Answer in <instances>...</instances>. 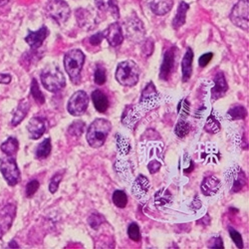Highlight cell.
I'll return each mask as SVG.
<instances>
[{"mask_svg": "<svg viewBox=\"0 0 249 249\" xmlns=\"http://www.w3.org/2000/svg\"><path fill=\"white\" fill-rule=\"evenodd\" d=\"M95 4L100 11L110 13L115 19L120 17L117 0H95Z\"/></svg>", "mask_w": 249, "mask_h": 249, "instance_id": "20", "label": "cell"}, {"mask_svg": "<svg viewBox=\"0 0 249 249\" xmlns=\"http://www.w3.org/2000/svg\"><path fill=\"white\" fill-rule=\"evenodd\" d=\"M160 168H161V163H160V161L156 160L150 161L149 164H148V170H149V172H150L152 175L158 173V172L160 170Z\"/></svg>", "mask_w": 249, "mask_h": 249, "instance_id": "45", "label": "cell"}, {"mask_svg": "<svg viewBox=\"0 0 249 249\" xmlns=\"http://www.w3.org/2000/svg\"><path fill=\"white\" fill-rule=\"evenodd\" d=\"M85 131V123L83 121L73 122L68 129V134L72 137L79 138Z\"/></svg>", "mask_w": 249, "mask_h": 249, "instance_id": "32", "label": "cell"}, {"mask_svg": "<svg viewBox=\"0 0 249 249\" xmlns=\"http://www.w3.org/2000/svg\"><path fill=\"white\" fill-rule=\"evenodd\" d=\"M92 101L95 109L100 113H105L109 108V99L101 90H95L92 93Z\"/></svg>", "mask_w": 249, "mask_h": 249, "instance_id": "23", "label": "cell"}, {"mask_svg": "<svg viewBox=\"0 0 249 249\" xmlns=\"http://www.w3.org/2000/svg\"><path fill=\"white\" fill-rule=\"evenodd\" d=\"M172 201L173 196L168 189L162 188L160 191H158L155 195V203L158 206H163L165 204L171 203Z\"/></svg>", "mask_w": 249, "mask_h": 249, "instance_id": "29", "label": "cell"}, {"mask_svg": "<svg viewBox=\"0 0 249 249\" xmlns=\"http://www.w3.org/2000/svg\"><path fill=\"white\" fill-rule=\"evenodd\" d=\"M11 76L9 74H0V84H9L11 82Z\"/></svg>", "mask_w": 249, "mask_h": 249, "instance_id": "49", "label": "cell"}, {"mask_svg": "<svg viewBox=\"0 0 249 249\" xmlns=\"http://www.w3.org/2000/svg\"><path fill=\"white\" fill-rule=\"evenodd\" d=\"M104 221H105V218L100 213H93L88 218V223L93 230H98Z\"/></svg>", "mask_w": 249, "mask_h": 249, "instance_id": "40", "label": "cell"}, {"mask_svg": "<svg viewBox=\"0 0 249 249\" xmlns=\"http://www.w3.org/2000/svg\"><path fill=\"white\" fill-rule=\"evenodd\" d=\"M51 150H52V144H51V139L50 138H47L45 139L43 142H41L38 147L36 149V152H35V156L37 159L39 160H42V159H45L47 158L50 153H51Z\"/></svg>", "mask_w": 249, "mask_h": 249, "instance_id": "28", "label": "cell"}, {"mask_svg": "<svg viewBox=\"0 0 249 249\" xmlns=\"http://www.w3.org/2000/svg\"><path fill=\"white\" fill-rule=\"evenodd\" d=\"M248 0H240L234 5L230 15L231 22L245 31H248Z\"/></svg>", "mask_w": 249, "mask_h": 249, "instance_id": "8", "label": "cell"}, {"mask_svg": "<svg viewBox=\"0 0 249 249\" xmlns=\"http://www.w3.org/2000/svg\"><path fill=\"white\" fill-rule=\"evenodd\" d=\"M221 188L220 180L215 177H207L201 182L200 190L201 193L206 196H215Z\"/></svg>", "mask_w": 249, "mask_h": 249, "instance_id": "17", "label": "cell"}, {"mask_svg": "<svg viewBox=\"0 0 249 249\" xmlns=\"http://www.w3.org/2000/svg\"><path fill=\"white\" fill-rule=\"evenodd\" d=\"M117 139V148L118 151L122 154V155H127L130 150H131V144L129 142V141L127 140V138L123 137L122 135H117L116 136Z\"/></svg>", "mask_w": 249, "mask_h": 249, "instance_id": "35", "label": "cell"}, {"mask_svg": "<svg viewBox=\"0 0 249 249\" xmlns=\"http://www.w3.org/2000/svg\"><path fill=\"white\" fill-rule=\"evenodd\" d=\"M193 61H194V52L191 48H189L186 50L181 61V72H182L183 82H188L192 77Z\"/></svg>", "mask_w": 249, "mask_h": 249, "instance_id": "21", "label": "cell"}, {"mask_svg": "<svg viewBox=\"0 0 249 249\" xmlns=\"http://www.w3.org/2000/svg\"><path fill=\"white\" fill-rule=\"evenodd\" d=\"M62 178H63V173L61 172H58L57 174H55L53 176V178H51L50 180V183H49V191L51 194H55L59 188V184L62 180Z\"/></svg>", "mask_w": 249, "mask_h": 249, "instance_id": "41", "label": "cell"}, {"mask_svg": "<svg viewBox=\"0 0 249 249\" xmlns=\"http://www.w3.org/2000/svg\"><path fill=\"white\" fill-rule=\"evenodd\" d=\"M1 151L8 157H13L14 155H16V153L18 152V149H19V142L18 141L13 138V137H10L6 140V142H4L2 144H1Z\"/></svg>", "mask_w": 249, "mask_h": 249, "instance_id": "27", "label": "cell"}, {"mask_svg": "<svg viewBox=\"0 0 249 249\" xmlns=\"http://www.w3.org/2000/svg\"><path fill=\"white\" fill-rule=\"evenodd\" d=\"M4 231H5V230H3V227L0 225V239L2 238V236H3V234H4Z\"/></svg>", "mask_w": 249, "mask_h": 249, "instance_id": "51", "label": "cell"}, {"mask_svg": "<svg viewBox=\"0 0 249 249\" xmlns=\"http://www.w3.org/2000/svg\"><path fill=\"white\" fill-rule=\"evenodd\" d=\"M48 34V28L46 26H42L38 31H30L29 34L25 37V41L32 49H38L43 44L44 40L47 38Z\"/></svg>", "mask_w": 249, "mask_h": 249, "instance_id": "14", "label": "cell"}, {"mask_svg": "<svg viewBox=\"0 0 249 249\" xmlns=\"http://www.w3.org/2000/svg\"><path fill=\"white\" fill-rule=\"evenodd\" d=\"M47 129V123L43 118H32L27 124V131L31 140H38L42 137Z\"/></svg>", "mask_w": 249, "mask_h": 249, "instance_id": "12", "label": "cell"}, {"mask_svg": "<svg viewBox=\"0 0 249 249\" xmlns=\"http://www.w3.org/2000/svg\"><path fill=\"white\" fill-rule=\"evenodd\" d=\"M153 50H154L153 41L152 40H147L146 43L143 44L142 52L144 53V55H146V56H150L153 53Z\"/></svg>", "mask_w": 249, "mask_h": 249, "instance_id": "48", "label": "cell"}, {"mask_svg": "<svg viewBox=\"0 0 249 249\" xmlns=\"http://www.w3.org/2000/svg\"><path fill=\"white\" fill-rule=\"evenodd\" d=\"M228 174H230V179L232 182L231 185V192L232 193H238L240 192L246 184V175L244 172L239 168V167H233L231 169V171H228Z\"/></svg>", "mask_w": 249, "mask_h": 249, "instance_id": "15", "label": "cell"}, {"mask_svg": "<svg viewBox=\"0 0 249 249\" xmlns=\"http://www.w3.org/2000/svg\"><path fill=\"white\" fill-rule=\"evenodd\" d=\"M112 129L111 123L106 119H96L87 130L86 139L94 149H98L105 143Z\"/></svg>", "mask_w": 249, "mask_h": 249, "instance_id": "1", "label": "cell"}, {"mask_svg": "<svg viewBox=\"0 0 249 249\" xmlns=\"http://www.w3.org/2000/svg\"><path fill=\"white\" fill-rule=\"evenodd\" d=\"M140 68L136 62L127 60L121 62L116 70V80L122 86L133 87L139 82Z\"/></svg>", "mask_w": 249, "mask_h": 249, "instance_id": "3", "label": "cell"}, {"mask_svg": "<svg viewBox=\"0 0 249 249\" xmlns=\"http://www.w3.org/2000/svg\"><path fill=\"white\" fill-rule=\"evenodd\" d=\"M76 18L79 26L83 29L91 30L96 27L97 22L94 15L87 9L80 8L76 10Z\"/></svg>", "mask_w": 249, "mask_h": 249, "instance_id": "16", "label": "cell"}, {"mask_svg": "<svg viewBox=\"0 0 249 249\" xmlns=\"http://www.w3.org/2000/svg\"><path fill=\"white\" fill-rule=\"evenodd\" d=\"M0 172L10 186L16 185L20 180V171L14 158L8 157L0 160Z\"/></svg>", "mask_w": 249, "mask_h": 249, "instance_id": "6", "label": "cell"}, {"mask_svg": "<svg viewBox=\"0 0 249 249\" xmlns=\"http://www.w3.org/2000/svg\"><path fill=\"white\" fill-rule=\"evenodd\" d=\"M113 202L120 209H124L128 203V196L126 193L123 191H116L113 194Z\"/></svg>", "mask_w": 249, "mask_h": 249, "instance_id": "34", "label": "cell"}, {"mask_svg": "<svg viewBox=\"0 0 249 249\" xmlns=\"http://www.w3.org/2000/svg\"><path fill=\"white\" fill-rule=\"evenodd\" d=\"M191 130H192L191 124L188 122H185L184 120H180L177 124V126L175 128V133L178 138L182 139L191 132Z\"/></svg>", "mask_w": 249, "mask_h": 249, "instance_id": "33", "label": "cell"}, {"mask_svg": "<svg viewBox=\"0 0 249 249\" xmlns=\"http://www.w3.org/2000/svg\"><path fill=\"white\" fill-rule=\"evenodd\" d=\"M159 100V93L156 89V86L154 85L153 82H150L142 92L141 95V106L143 109H151L156 106Z\"/></svg>", "mask_w": 249, "mask_h": 249, "instance_id": "10", "label": "cell"}, {"mask_svg": "<svg viewBox=\"0 0 249 249\" xmlns=\"http://www.w3.org/2000/svg\"><path fill=\"white\" fill-rule=\"evenodd\" d=\"M29 110H30V103L27 99H24L20 102L14 115H13V118L11 120L12 126H14V127L18 126V124L25 119Z\"/></svg>", "mask_w": 249, "mask_h": 249, "instance_id": "22", "label": "cell"}, {"mask_svg": "<svg viewBox=\"0 0 249 249\" xmlns=\"http://www.w3.org/2000/svg\"><path fill=\"white\" fill-rule=\"evenodd\" d=\"M94 80H95V83H96L97 85L105 84L106 80H107L106 70L104 69L103 67H101V66H98L96 71H95V74H94Z\"/></svg>", "mask_w": 249, "mask_h": 249, "instance_id": "39", "label": "cell"}, {"mask_svg": "<svg viewBox=\"0 0 249 249\" xmlns=\"http://www.w3.org/2000/svg\"><path fill=\"white\" fill-rule=\"evenodd\" d=\"M103 39H104L103 32H99V33H96L95 35L91 36V37H90V39H89V41H90V43H91L92 45H94V46H98V45H100V44L102 43Z\"/></svg>", "mask_w": 249, "mask_h": 249, "instance_id": "46", "label": "cell"}, {"mask_svg": "<svg viewBox=\"0 0 249 249\" xmlns=\"http://www.w3.org/2000/svg\"><path fill=\"white\" fill-rule=\"evenodd\" d=\"M128 236L133 241H140L141 240V232H140V227L136 222H133L130 224L128 228Z\"/></svg>", "mask_w": 249, "mask_h": 249, "instance_id": "38", "label": "cell"}, {"mask_svg": "<svg viewBox=\"0 0 249 249\" xmlns=\"http://www.w3.org/2000/svg\"><path fill=\"white\" fill-rule=\"evenodd\" d=\"M46 12L55 22L62 25L69 19L71 10L64 0H50L46 6Z\"/></svg>", "mask_w": 249, "mask_h": 249, "instance_id": "5", "label": "cell"}, {"mask_svg": "<svg viewBox=\"0 0 249 249\" xmlns=\"http://www.w3.org/2000/svg\"><path fill=\"white\" fill-rule=\"evenodd\" d=\"M124 30H126L127 37L134 43L142 42L146 34L142 22L136 15L130 17L124 22Z\"/></svg>", "mask_w": 249, "mask_h": 249, "instance_id": "9", "label": "cell"}, {"mask_svg": "<svg viewBox=\"0 0 249 249\" xmlns=\"http://www.w3.org/2000/svg\"><path fill=\"white\" fill-rule=\"evenodd\" d=\"M213 82L214 86L212 89V99L213 101H216L225 95V93L228 91V85L222 72L215 75Z\"/></svg>", "mask_w": 249, "mask_h": 249, "instance_id": "19", "label": "cell"}, {"mask_svg": "<svg viewBox=\"0 0 249 249\" xmlns=\"http://www.w3.org/2000/svg\"><path fill=\"white\" fill-rule=\"evenodd\" d=\"M40 78L43 87L51 93L59 92L66 86V80L63 73L55 64H50L45 67L41 72Z\"/></svg>", "mask_w": 249, "mask_h": 249, "instance_id": "2", "label": "cell"}, {"mask_svg": "<svg viewBox=\"0 0 249 249\" xmlns=\"http://www.w3.org/2000/svg\"><path fill=\"white\" fill-rule=\"evenodd\" d=\"M31 95L34 98V100L38 103V104H44L45 103V97L43 95V93L40 91L39 85L36 81V79L32 80L31 83Z\"/></svg>", "mask_w": 249, "mask_h": 249, "instance_id": "36", "label": "cell"}, {"mask_svg": "<svg viewBox=\"0 0 249 249\" xmlns=\"http://www.w3.org/2000/svg\"><path fill=\"white\" fill-rule=\"evenodd\" d=\"M8 1H9V0H0V7L4 6L5 4H7Z\"/></svg>", "mask_w": 249, "mask_h": 249, "instance_id": "52", "label": "cell"}, {"mask_svg": "<svg viewBox=\"0 0 249 249\" xmlns=\"http://www.w3.org/2000/svg\"><path fill=\"white\" fill-rule=\"evenodd\" d=\"M175 68V48L172 47L165 51L163 55V60L160 70V78L167 81L170 79Z\"/></svg>", "mask_w": 249, "mask_h": 249, "instance_id": "11", "label": "cell"}, {"mask_svg": "<svg viewBox=\"0 0 249 249\" xmlns=\"http://www.w3.org/2000/svg\"><path fill=\"white\" fill-rule=\"evenodd\" d=\"M228 231H230V235L232 239V241L235 243V245L238 247V248H243V240H242V237H241V234L236 231L235 230H233L232 227H230L228 228Z\"/></svg>", "mask_w": 249, "mask_h": 249, "instance_id": "42", "label": "cell"}, {"mask_svg": "<svg viewBox=\"0 0 249 249\" xmlns=\"http://www.w3.org/2000/svg\"><path fill=\"white\" fill-rule=\"evenodd\" d=\"M174 5V0H153L151 2V10L159 16L169 13Z\"/></svg>", "mask_w": 249, "mask_h": 249, "instance_id": "24", "label": "cell"}, {"mask_svg": "<svg viewBox=\"0 0 249 249\" xmlns=\"http://www.w3.org/2000/svg\"><path fill=\"white\" fill-rule=\"evenodd\" d=\"M213 57V54L211 53V52H210V53H205V54L201 55L200 58H199V60H198L199 66L202 67V68L205 67V66H207V64H209L210 62L212 61Z\"/></svg>", "mask_w": 249, "mask_h": 249, "instance_id": "44", "label": "cell"}, {"mask_svg": "<svg viewBox=\"0 0 249 249\" xmlns=\"http://www.w3.org/2000/svg\"><path fill=\"white\" fill-rule=\"evenodd\" d=\"M85 63V55L80 49H72L64 57V67L74 84H79L81 71Z\"/></svg>", "mask_w": 249, "mask_h": 249, "instance_id": "4", "label": "cell"}, {"mask_svg": "<svg viewBox=\"0 0 249 249\" xmlns=\"http://www.w3.org/2000/svg\"><path fill=\"white\" fill-rule=\"evenodd\" d=\"M39 189V182L37 180H31L26 185V196L32 197Z\"/></svg>", "mask_w": 249, "mask_h": 249, "instance_id": "43", "label": "cell"}, {"mask_svg": "<svg viewBox=\"0 0 249 249\" xmlns=\"http://www.w3.org/2000/svg\"><path fill=\"white\" fill-rule=\"evenodd\" d=\"M104 38H106L108 43L112 47H117L121 45L124 41V35L122 31V27L119 23L111 24L106 30L103 31Z\"/></svg>", "mask_w": 249, "mask_h": 249, "instance_id": "13", "label": "cell"}, {"mask_svg": "<svg viewBox=\"0 0 249 249\" xmlns=\"http://www.w3.org/2000/svg\"><path fill=\"white\" fill-rule=\"evenodd\" d=\"M9 247H16V248H18V247H19V245H18V244H16V242H15V241H11V242L9 243Z\"/></svg>", "mask_w": 249, "mask_h": 249, "instance_id": "53", "label": "cell"}, {"mask_svg": "<svg viewBox=\"0 0 249 249\" xmlns=\"http://www.w3.org/2000/svg\"><path fill=\"white\" fill-rule=\"evenodd\" d=\"M190 9V5L184 2V1H181L179 4H178V11H177V14L173 20V27L175 29H178L179 27H181L184 22H185V16H186V12L189 11Z\"/></svg>", "mask_w": 249, "mask_h": 249, "instance_id": "25", "label": "cell"}, {"mask_svg": "<svg viewBox=\"0 0 249 249\" xmlns=\"http://www.w3.org/2000/svg\"><path fill=\"white\" fill-rule=\"evenodd\" d=\"M220 123L213 113L206 120V123L204 124V131L210 134H216L220 131Z\"/></svg>", "mask_w": 249, "mask_h": 249, "instance_id": "30", "label": "cell"}, {"mask_svg": "<svg viewBox=\"0 0 249 249\" xmlns=\"http://www.w3.org/2000/svg\"><path fill=\"white\" fill-rule=\"evenodd\" d=\"M206 219H207V222H205V224H206V225H207V224H210V222H211V218L209 217V215L206 216ZM199 221H205V216H204V217H202Z\"/></svg>", "mask_w": 249, "mask_h": 249, "instance_id": "50", "label": "cell"}, {"mask_svg": "<svg viewBox=\"0 0 249 249\" xmlns=\"http://www.w3.org/2000/svg\"><path fill=\"white\" fill-rule=\"evenodd\" d=\"M88 105L89 97L86 92L81 90L75 92L71 96L67 105V110L70 113V115L74 117H79L85 114V112L88 109Z\"/></svg>", "mask_w": 249, "mask_h": 249, "instance_id": "7", "label": "cell"}, {"mask_svg": "<svg viewBox=\"0 0 249 249\" xmlns=\"http://www.w3.org/2000/svg\"><path fill=\"white\" fill-rule=\"evenodd\" d=\"M227 116H228V118H231L233 121L234 120H242V119L246 118L247 111L243 106L235 105L228 110Z\"/></svg>", "mask_w": 249, "mask_h": 249, "instance_id": "31", "label": "cell"}, {"mask_svg": "<svg viewBox=\"0 0 249 249\" xmlns=\"http://www.w3.org/2000/svg\"><path fill=\"white\" fill-rule=\"evenodd\" d=\"M209 247L210 248H223V243H222L221 237L220 236L213 237L209 241Z\"/></svg>", "mask_w": 249, "mask_h": 249, "instance_id": "47", "label": "cell"}, {"mask_svg": "<svg viewBox=\"0 0 249 249\" xmlns=\"http://www.w3.org/2000/svg\"><path fill=\"white\" fill-rule=\"evenodd\" d=\"M137 121H138V116L135 108L133 106H127L122 116L123 124L129 128H133L134 124L137 123Z\"/></svg>", "mask_w": 249, "mask_h": 249, "instance_id": "26", "label": "cell"}, {"mask_svg": "<svg viewBox=\"0 0 249 249\" xmlns=\"http://www.w3.org/2000/svg\"><path fill=\"white\" fill-rule=\"evenodd\" d=\"M178 113L181 117V119H185L190 115V103L186 99H182L179 101L178 105Z\"/></svg>", "mask_w": 249, "mask_h": 249, "instance_id": "37", "label": "cell"}, {"mask_svg": "<svg viewBox=\"0 0 249 249\" xmlns=\"http://www.w3.org/2000/svg\"><path fill=\"white\" fill-rule=\"evenodd\" d=\"M150 186L151 184L148 178L143 175H140L133 183L132 193L137 198H142L150 191Z\"/></svg>", "mask_w": 249, "mask_h": 249, "instance_id": "18", "label": "cell"}]
</instances>
